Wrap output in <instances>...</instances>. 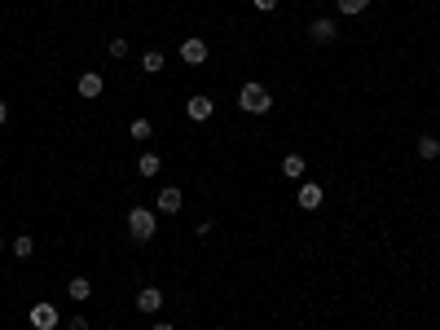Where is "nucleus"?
Listing matches in <instances>:
<instances>
[{"instance_id": "nucleus-4", "label": "nucleus", "mask_w": 440, "mask_h": 330, "mask_svg": "<svg viewBox=\"0 0 440 330\" xmlns=\"http://www.w3.org/2000/svg\"><path fill=\"white\" fill-rule=\"evenodd\" d=\"M181 62H185V66H203V62H207V40L185 36V40H181Z\"/></svg>"}, {"instance_id": "nucleus-22", "label": "nucleus", "mask_w": 440, "mask_h": 330, "mask_svg": "<svg viewBox=\"0 0 440 330\" xmlns=\"http://www.w3.org/2000/svg\"><path fill=\"white\" fill-rule=\"evenodd\" d=\"M0 124H9V102L0 97Z\"/></svg>"}, {"instance_id": "nucleus-8", "label": "nucleus", "mask_w": 440, "mask_h": 330, "mask_svg": "<svg viewBox=\"0 0 440 330\" xmlns=\"http://www.w3.org/2000/svg\"><path fill=\"white\" fill-rule=\"evenodd\" d=\"M211 110H216V102H211V97H189V102H185V114H189L194 124H207Z\"/></svg>"}, {"instance_id": "nucleus-12", "label": "nucleus", "mask_w": 440, "mask_h": 330, "mask_svg": "<svg viewBox=\"0 0 440 330\" xmlns=\"http://www.w3.org/2000/svg\"><path fill=\"white\" fill-rule=\"evenodd\" d=\"M67 295H71L75 304H88V300H93V282H88V277H71V282H67Z\"/></svg>"}, {"instance_id": "nucleus-13", "label": "nucleus", "mask_w": 440, "mask_h": 330, "mask_svg": "<svg viewBox=\"0 0 440 330\" xmlns=\"http://www.w3.org/2000/svg\"><path fill=\"white\" fill-rule=\"evenodd\" d=\"M418 159H440V137H432V132H422V137H418Z\"/></svg>"}, {"instance_id": "nucleus-18", "label": "nucleus", "mask_w": 440, "mask_h": 330, "mask_svg": "<svg viewBox=\"0 0 440 330\" xmlns=\"http://www.w3.org/2000/svg\"><path fill=\"white\" fill-rule=\"evenodd\" d=\"M339 13H348V18H356V13H366L370 9V0H335Z\"/></svg>"}, {"instance_id": "nucleus-10", "label": "nucleus", "mask_w": 440, "mask_h": 330, "mask_svg": "<svg viewBox=\"0 0 440 330\" xmlns=\"http://www.w3.org/2000/svg\"><path fill=\"white\" fill-rule=\"evenodd\" d=\"M102 88H106V79L97 75V71H84V75H79V97H88V102H93V97H102Z\"/></svg>"}, {"instance_id": "nucleus-3", "label": "nucleus", "mask_w": 440, "mask_h": 330, "mask_svg": "<svg viewBox=\"0 0 440 330\" xmlns=\"http://www.w3.org/2000/svg\"><path fill=\"white\" fill-rule=\"evenodd\" d=\"M27 322L36 326V330H58L62 326V312L53 308V304H31V312H27Z\"/></svg>"}, {"instance_id": "nucleus-9", "label": "nucleus", "mask_w": 440, "mask_h": 330, "mask_svg": "<svg viewBox=\"0 0 440 330\" xmlns=\"http://www.w3.org/2000/svg\"><path fill=\"white\" fill-rule=\"evenodd\" d=\"M308 40H313V44H331L335 40V22L331 18H313V22H308Z\"/></svg>"}, {"instance_id": "nucleus-2", "label": "nucleus", "mask_w": 440, "mask_h": 330, "mask_svg": "<svg viewBox=\"0 0 440 330\" xmlns=\"http://www.w3.org/2000/svg\"><path fill=\"white\" fill-rule=\"evenodd\" d=\"M238 110H242V114H269V110H273L269 88L255 84V79H251V84H242V88H238Z\"/></svg>"}, {"instance_id": "nucleus-20", "label": "nucleus", "mask_w": 440, "mask_h": 330, "mask_svg": "<svg viewBox=\"0 0 440 330\" xmlns=\"http://www.w3.org/2000/svg\"><path fill=\"white\" fill-rule=\"evenodd\" d=\"M278 5H282V0H255V9H260V13H273Z\"/></svg>"}, {"instance_id": "nucleus-23", "label": "nucleus", "mask_w": 440, "mask_h": 330, "mask_svg": "<svg viewBox=\"0 0 440 330\" xmlns=\"http://www.w3.org/2000/svg\"><path fill=\"white\" fill-rule=\"evenodd\" d=\"M150 330H176V326H168V322H154V326H150Z\"/></svg>"}, {"instance_id": "nucleus-25", "label": "nucleus", "mask_w": 440, "mask_h": 330, "mask_svg": "<svg viewBox=\"0 0 440 330\" xmlns=\"http://www.w3.org/2000/svg\"><path fill=\"white\" fill-rule=\"evenodd\" d=\"M216 330H225V326H216Z\"/></svg>"}, {"instance_id": "nucleus-1", "label": "nucleus", "mask_w": 440, "mask_h": 330, "mask_svg": "<svg viewBox=\"0 0 440 330\" xmlns=\"http://www.w3.org/2000/svg\"><path fill=\"white\" fill-rule=\"evenodd\" d=\"M124 225H128V238H133V242H150L159 234V211L154 207H133Z\"/></svg>"}, {"instance_id": "nucleus-16", "label": "nucleus", "mask_w": 440, "mask_h": 330, "mask_svg": "<svg viewBox=\"0 0 440 330\" xmlns=\"http://www.w3.org/2000/svg\"><path fill=\"white\" fill-rule=\"evenodd\" d=\"M163 66H168V58H163V53H159V48H150V53H145V58H141V71H145V75H159V71H163Z\"/></svg>"}, {"instance_id": "nucleus-7", "label": "nucleus", "mask_w": 440, "mask_h": 330, "mask_svg": "<svg viewBox=\"0 0 440 330\" xmlns=\"http://www.w3.org/2000/svg\"><path fill=\"white\" fill-rule=\"evenodd\" d=\"M163 308V291L159 286H141L137 291V312H145V317H150V312H159Z\"/></svg>"}, {"instance_id": "nucleus-6", "label": "nucleus", "mask_w": 440, "mask_h": 330, "mask_svg": "<svg viewBox=\"0 0 440 330\" xmlns=\"http://www.w3.org/2000/svg\"><path fill=\"white\" fill-rule=\"evenodd\" d=\"M321 198H326V190L317 185V180H304L295 203H300V211H317V207H321Z\"/></svg>"}, {"instance_id": "nucleus-15", "label": "nucleus", "mask_w": 440, "mask_h": 330, "mask_svg": "<svg viewBox=\"0 0 440 330\" xmlns=\"http://www.w3.org/2000/svg\"><path fill=\"white\" fill-rule=\"evenodd\" d=\"M128 137H133V141H141V145H145V141H150V137H154V124H150V119H133V124H128Z\"/></svg>"}, {"instance_id": "nucleus-17", "label": "nucleus", "mask_w": 440, "mask_h": 330, "mask_svg": "<svg viewBox=\"0 0 440 330\" xmlns=\"http://www.w3.org/2000/svg\"><path fill=\"white\" fill-rule=\"evenodd\" d=\"M13 256H18V260H31V256H36V238H31V234H18V238H13Z\"/></svg>"}, {"instance_id": "nucleus-19", "label": "nucleus", "mask_w": 440, "mask_h": 330, "mask_svg": "<svg viewBox=\"0 0 440 330\" xmlns=\"http://www.w3.org/2000/svg\"><path fill=\"white\" fill-rule=\"evenodd\" d=\"M106 48H110V58H115V62H119V58H128V40H124V36H115Z\"/></svg>"}, {"instance_id": "nucleus-21", "label": "nucleus", "mask_w": 440, "mask_h": 330, "mask_svg": "<svg viewBox=\"0 0 440 330\" xmlns=\"http://www.w3.org/2000/svg\"><path fill=\"white\" fill-rule=\"evenodd\" d=\"M67 330H88V317H79V312H75V317L67 322Z\"/></svg>"}, {"instance_id": "nucleus-5", "label": "nucleus", "mask_w": 440, "mask_h": 330, "mask_svg": "<svg viewBox=\"0 0 440 330\" xmlns=\"http://www.w3.org/2000/svg\"><path fill=\"white\" fill-rule=\"evenodd\" d=\"M181 203H185V194L176 190V185H168V190L154 198V211H159V216H176V211H181Z\"/></svg>"}, {"instance_id": "nucleus-24", "label": "nucleus", "mask_w": 440, "mask_h": 330, "mask_svg": "<svg viewBox=\"0 0 440 330\" xmlns=\"http://www.w3.org/2000/svg\"><path fill=\"white\" fill-rule=\"evenodd\" d=\"M0 256H5V238H0Z\"/></svg>"}, {"instance_id": "nucleus-14", "label": "nucleus", "mask_w": 440, "mask_h": 330, "mask_svg": "<svg viewBox=\"0 0 440 330\" xmlns=\"http://www.w3.org/2000/svg\"><path fill=\"white\" fill-rule=\"evenodd\" d=\"M137 172H141V176H159V172H163V159H159L154 150H145V154L137 159Z\"/></svg>"}, {"instance_id": "nucleus-11", "label": "nucleus", "mask_w": 440, "mask_h": 330, "mask_svg": "<svg viewBox=\"0 0 440 330\" xmlns=\"http://www.w3.org/2000/svg\"><path fill=\"white\" fill-rule=\"evenodd\" d=\"M278 172H282L286 180H304V172H308V163H304V154H286Z\"/></svg>"}]
</instances>
